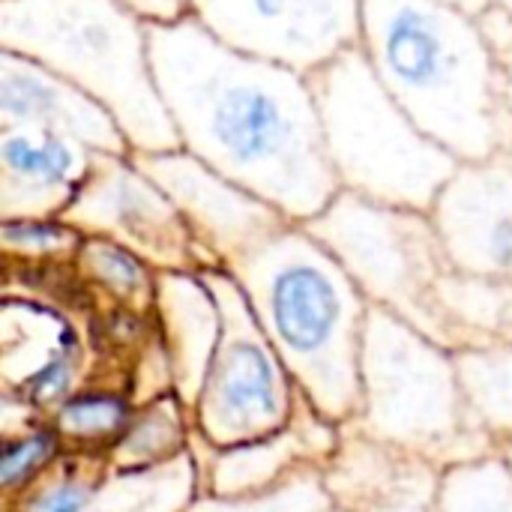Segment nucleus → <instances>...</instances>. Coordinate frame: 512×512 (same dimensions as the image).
<instances>
[{
  "label": "nucleus",
  "instance_id": "2",
  "mask_svg": "<svg viewBox=\"0 0 512 512\" xmlns=\"http://www.w3.org/2000/svg\"><path fill=\"white\" fill-rule=\"evenodd\" d=\"M360 51L408 117L459 162L512 150V87L453 0H360Z\"/></svg>",
  "mask_w": 512,
  "mask_h": 512
},
{
  "label": "nucleus",
  "instance_id": "32",
  "mask_svg": "<svg viewBox=\"0 0 512 512\" xmlns=\"http://www.w3.org/2000/svg\"><path fill=\"white\" fill-rule=\"evenodd\" d=\"M507 339H510V342H512V318H510V330H507Z\"/></svg>",
  "mask_w": 512,
  "mask_h": 512
},
{
  "label": "nucleus",
  "instance_id": "8",
  "mask_svg": "<svg viewBox=\"0 0 512 512\" xmlns=\"http://www.w3.org/2000/svg\"><path fill=\"white\" fill-rule=\"evenodd\" d=\"M201 276L219 303L222 333L192 420L210 447L225 450L285 429L300 387L261 330L240 282L225 267Z\"/></svg>",
  "mask_w": 512,
  "mask_h": 512
},
{
  "label": "nucleus",
  "instance_id": "26",
  "mask_svg": "<svg viewBox=\"0 0 512 512\" xmlns=\"http://www.w3.org/2000/svg\"><path fill=\"white\" fill-rule=\"evenodd\" d=\"M441 512H512V471L501 453L450 468Z\"/></svg>",
  "mask_w": 512,
  "mask_h": 512
},
{
  "label": "nucleus",
  "instance_id": "3",
  "mask_svg": "<svg viewBox=\"0 0 512 512\" xmlns=\"http://www.w3.org/2000/svg\"><path fill=\"white\" fill-rule=\"evenodd\" d=\"M261 330L315 411L348 426L363 411V333L372 303L303 225H288L231 267Z\"/></svg>",
  "mask_w": 512,
  "mask_h": 512
},
{
  "label": "nucleus",
  "instance_id": "18",
  "mask_svg": "<svg viewBox=\"0 0 512 512\" xmlns=\"http://www.w3.org/2000/svg\"><path fill=\"white\" fill-rule=\"evenodd\" d=\"M342 438V426L324 420L300 393L291 423L267 438L195 456L201 465V492L216 498H240L270 489L303 465H327Z\"/></svg>",
  "mask_w": 512,
  "mask_h": 512
},
{
  "label": "nucleus",
  "instance_id": "29",
  "mask_svg": "<svg viewBox=\"0 0 512 512\" xmlns=\"http://www.w3.org/2000/svg\"><path fill=\"white\" fill-rule=\"evenodd\" d=\"M453 3H459V6H465L471 12H483L486 9V0H453Z\"/></svg>",
  "mask_w": 512,
  "mask_h": 512
},
{
  "label": "nucleus",
  "instance_id": "7",
  "mask_svg": "<svg viewBox=\"0 0 512 512\" xmlns=\"http://www.w3.org/2000/svg\"><path fill=\"white\" fill-rule=\"evenodd\" d=\"M303 228L336 255L372 306L453 354L465 351L444 294L453 267L429 213L342 189Z\"/></svg>",
  "mask_w": 512,
  "mask_h": 512
},
{
  "label": "nucleus",
  "instance_id": "21",
  "mask_svg": "<svg viewBox=\"0 0 512 512\" xmlns=\"http://www.w3.org/2000/svg\"><path fill=\"white\" fill-rule=\"evenodd\" d=\"M195 420L177 393H168L156 402L135 408L132 423L120 435V441L108 450V462L114 471H138L165 465L183 456L192 444Z\"/></svg>",
  "mask_w": 512,
  "mask_h": 512
},
{
  "label": "nucleus",
  "instance_id": "11",
  "mask_svg": "<svg viewBox=\"0 0 512 512\" xmlns=\"http://www.w3.org/2000/svg\"><path fill=\"white\" fill-rule=\"evenodd\" d=\"M198 495L201 465L192 450L138 471H114L108 453L66 450L3 512H186Z\"/></svg>",
  "mask_w": 512,
  "mask_h": 512
},
{
  "label": "nucleus",
  "instance_id": "13",
  "mask_svg": "<svg viewBox=\"0 0 512 512\" xmlns=\"http://www.w3.org/2000/svg\"><path fill=\"white\" fill-rule=\"evenodd\" d=\"M0 375L12 393L45 417L69 396L93 387L90 354L75 321L33 294H3L0 309Z\"/></svg>",
  "mask_w": 512,
  "mask_h": 512
},
{
  "label": "nucleus",
  "instance_id": "6",
  "mask_svg": "<svg viewBox=\"0 0 512 512\" xmlns=\"http://www.w3.org/2000/svg\"><path fill=\"white\" fill-rule=\"evenodd\" d=\"M360 375L363 411L354 426L366 435L444 471L498 456V441L468 405L453 351L381 306L366 318Z\"/></svg>",
  "mask_w": 512,
  "mask_h": 512
},
{
  "label": "nucleus",
  "instance_id": "31",
  "mask_svg": "<svg viewBox=\"0 0 512 512\" xmlns=\"http://www.w3.org/2000/svg\"><path fill=\"white\" fill-rule=\"evenodd\" d=\"M498 453H501V459H504V462L510 465V471H512V441L501 444V450H498Z\"/></svg>",
  "mask_w": 512,
  "mask_h": 512
},
{
  "label": "nucleus",
  "instance_id": "25",
  "mask_svg": "<svg viewBox=\"0 0 512 512\" xmlns=\"http://www.w3.org/2000/svg\"><path fill=\"white\" fill-rule=\"evenodd\" d=\"M84 234L63 219L0 222V249L6 267H66L75 261Z\"/></svg>",
  "mask_w": 512,
  "mask_h": 512
},
{
  "label": "nucleus",
  "instance_id": "5",
  "mask_svg": "<svg viewBox=\"0 0 512 512\" xmlns=\"http://www.w3.org/2000/svg\"><path fill=\"white\" fill-rule=\"evenodd\" d=\"M309 78L339 186L381 204L429 213L459 159L408 117L360 45Z\"/></svg>",
  "mask_w": 512,
  "mask_h": 512
},
{
  "label": "nucleus",
  "instance_id": "27",
  "mask_svg": "<svg viewBox=\"0 0 512 512\" xmlns=\"http://www.w3.org/2000/svg\"><path fill=\"white\" fill-rule=\"evenodd\" d=\"M66 453L57 429L42 423L30 432L15 438H3V459H0V504L9 507L21 498L60 456Z\"/></svg>",
  "mask_w": 512,
  "mask_h": 512
},
{
  "label": "nucleus",
  "instance_id": "20",
  "mask_svg": "<svg viewBox=\"0 0 512 512\" xmlns=\"http://www.w3.org/2000/svg\"><path fill=\"white\" fill-rule=\"evenodd\" d=\"M72 273L90 297L105 300L111 309H126L138 318H153L159 270H153L126 246L105 237H84L72 261Z\"/></svg>",
  "mask_w": 512,
  "mask_h": 512
},
{
  "label": "nucleus",
  "instance_id": "9",
  "mask_svg": "<svg viewBox=\"0 0 512 512\" xmlns=\"http://www.w3.org/2000/svg\"><path fill=\"white\" fill-rule=\"evenodd\" d=\"M60 219L84 237H105L126 246L159 273L216 270L177 204L141 171L132 153H96L84 186Z\"/></svg>",
  "mask_w": 512,
  "mask_h": 512
},
{
  "label": "nucleus",
  "instance_id": "28",
  "mask_svg": "<svg viewBox=\"0 0 512 512\" xmlns=\"http://www.w3.org/2000/svg\"><path fill=\"white\" fill-rule=\"evenodd\" d=\"M129 3L147 24H171L189 18L192 0H123Z\"/></svg>",
  "mask_w": 512,
  "mask_h": 512
},
{
  "label": "nucleus",
  "instance_id": "24",
  "mask_svg": "<svg viewBox=\"0 0 512 512\" xmlns=\"http://www.w3.org/2000/svg\"><path fill=\"white\" fill-rule=\"evenodd\" d=\"M186 512H336V504L324 483V465H303L282 483L252 495L216 498L201 492Z\"/></svg>",
  "mask_w": 512,
  "mask_h": 512
},
{
  "label": "nucleus",
  "instance_id": "1",
  "mask_svg": "<svg viewBox=\"0 0 512 512\" xmlns=\"http://www.w3.org/2000/svg\"><path fill=\"white\" fill-rule=\"evenodd\" d=\"M150 63L180 147L288 222L342 192L306 72L243 54L195 18L150 24Z\"/></svg>",
  "mask_w": 512,
  "mask_h": 512
},
{
  "label": "nucleus",
  "instance_id": "16",
  "mask_svg": "<svg viewBox=\"0 0 512 512\" xmlns=\"http://www.w3.org/2000/svg\"><path fill=\"white\" fill-rule=\"evenodd\" d=\"M0 126H30L72 138L93 153L129 156L114 114L69 78L42 63L0 51Z\"/></svg>",
  "mask_w": 512,
  "mask_h": 512
},
{
  "label": "nucleus",
  "instance_id": "14",
  "mask_svg": "<svg viewBox=\"0 0 512 512\" xmlns=\"http://www.w3.org/2000/svg\"><path fill=\"white\" fill-rule=\"evenodd\" d=\"M429 216L456 273L512 288V150L459 162Z\"/></svg>",
  "mask_w": 512,
  "mask_h": 512
},
{
  "label": "nucleus",
  "instance_id": "4",
  "mask_svg": "<svg viewBox=\"0 0 512 512\" xmlns=\"http://www.w3.org/2000/svg\"><path fill=\"white\" fill-rule=\"evenodd\" d=\"M0 51L69 78L120 123L132 153L177 150L162 105L150 24L123 0H0Z\"/></svg>",
  "mask_w": 512,
  "mask_h": 512
},
{
  "label": "nucleus",
  "instance_id": "17",
  "mask_svg": "<svg viewBox=\"0 0 512 512\" xmlns=\"http://www.w3.org/2000/svg\"><path fill=\"white\" fill-rule=\"evenodd\" d=\"M96 153L72 138L0 126V222L60 219L84 186Z\"/></svg>",
  "mask_w": 512,
  "mask_h": 512
},
{
  "label": "nucleus",
  "instance_id": "22",
  "mask_svg": "<svg viewBox=\"0 0 512 512\" xmlns=\"http://www.w3.org/2000/svg\"><path fill=\"white\" fill-rule=\"evenodd\" d=\"M453 360L471 411L501 450V444L512 441V342L465 348Z\"/></svg>",
  "mask_w": 512,
  "mask_h": 512
},
{
  "label": "nucleus",
  "instance_id": "23",
  "mask_svg": "<svg viewBox=\"0 0 512 512\" xmlns=\"http://www.w3.org/2000/svg\"><path fill=\"white\" fill-rule=\"evenodd\" d=\"M132 414L135 405L129 393L108 387H84L69 396L48 417V423L57 429L66 450L108 453L132 423Z\"/></svg>",
  "mask_w": 512,
  "mask_h": 512
},
{
  "label": "nucleus",
  "instance_id": "15",
  "mask_svg": "<svg viewBox=\"0 0 512 512\" xmlns=\"http://www.w3.org/2000/svg\"><path fill=\"white\" fill-rule=\"evenodd\" d=\"M444 468L342 426V438L324 465L327 492L342 512H441Z\"/></svg>",
  "mask_w": 512,
  "mask_h": 512
},
{
  "label": "nucleus",
  "instance_id": "30",
  "mask_svg": "<svg viewBox=\"0 0 512 512\" xmlns=\"http://www.w3.org/2000/svg\"><path fill=\"white\" fill-rule=\"evenodd\" d=\"M486 6H495V9H504L507 15H512V0H486Z\"/></svg>",
  "mask_w": 512,
  "mask_h": 512
},
{
  "label": "nucleus",
  "instance_id": "19",
  "mask_svg": "<svg viewBox=\"0 0 512 512\" xmlns=\"http://www.w3.org/2000/svg\"><path fill=\"white\" fill-rule=\"evenodd\" d=\"M153 321L168 351L174 393L189 414H195L222 333V312L204 276L177 270L159 273Z\"/></svg>",
  "mask_w": 512,
  "mask_h": 512
},
{
  "label": "nucleus",
  "instance_id": "12",
  "mask_svg": "<svg viewBox=\"0 0 512 512\" xmlns=\"http://www.w3.org/2000/svg\"><path fill=\"white\" fill-rule=\"evenodd\" d=\"M132 159L168 192L213 267H231L237 258L291 225L276 207L183 147L165 153H132Z\"/></svg>",
  "mask_w": 512,
  "mask_h": 512
},
{
  "label": "nucleus",
  "instance_id": "33",
  "mask_svg": "<svg viewBox=\"0 0 512 512\" xmlns=\"http://www.w3.org/2000/svg\"><path fill=\"white\" fill-rule=\"evenodd\" d=\"M336 512H342V510H336Z\"/></svg>",
  "mask_w": 512,
  "mask_h": 512
},
{
  "label": "nucleus",
  "instance_id": "10",
  "mask_svg": "<svg viewBox=\"0 0 512 512\" xmlns=\"http://www.w3.org/2000/svg\"><path fill=\"white\" fill-rule=\"evenodd\" d=\"M189 18L243 54L306 75L360 45V0H192Z\"/></svg>",
  "mask_w": 512,
  "mask_h": 512
}]
</instances>
